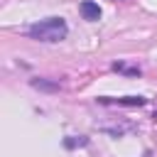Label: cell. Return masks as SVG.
Returning <instances> with one entry per match:
<instances>
[{
  "instance_id": "6da1fadb",
  "label": "cell",
  "mask_w": 157,
  "mask_h": 157,
  "mask_svg": "<svg viewBox=\"0 0 157 157\" xmlns=\"http://www.w3.org/2000/svg\"><path fill=\"white\" fill-rule=\"evenodd\" d=\"M69 34V27L61 17H47L29 27V37L37 42H61Z\"/></svg>"
},
{
  "instance_id": "7a4b0ae2",
  "label": "cell",
  "mask_w": 157,
  "mask_h": 157,
  "mask_svg": "<svg viewBox=\"0 0 157 157\" xmlns=\"http://www.w3.org/2000/svg\"><path fill=\"white\" fill-rule=\"evenodd\" d=\"M101 103H118V105H145L147 98L142 96H123V98H110V96H101Z\"/></svg>"
},
{
  "instance_id": "3957f363",
  "label": "cell",
  "mask_w": 157,
  "mask_h": 157,
  "mask_svg": "<svg viewBox=\"0 0 157 157\" xmlns=\"http://www.w3.org/2000/svg\"><path fill=\"white\" fill-rule=\"evenodd\" d=\"M78 10H81L83 20H91V22L101 20V7H98V2H93V0H81Z\"/></svg>"
},
{
  "instance_id": "277c9868",
  "label": "cell",
  "mask_w": 157,
  "mask_h": 157,
  "mask_svg": "<svg viewBox=\"0 0 157 157\" xmlns=\"http://www.w3.org/2000/svg\"><path fill=\"white\" fill-rule=\"evenodd\" d=\"M32 86L34 88H47V91H59V83H49V81H42V78H34Z\"/></svg>"
},
{
  "instance_id": "5b68a950",
  "label": "cell",
  "mask_w": 157,
  "mask_h": 157,
  "mask_svg": "<svg viewBox=\"0 0 157 157\" xmlns=\"http://www.w3.org/2000/svg\"><path fill=\"white\" fill-rule=\"evenodd\" d=\"M113 69H115V71H125V74H130V76H137V74H140V69H128V66H123V64H113Z\"/></svg>"
},
{
  "instance_id": "8992f818",
  "label": "cell",
  "mask_w": 157,
  "mask_h": 157,
  "mask_svg": "<svg viewBox=\"0 0 157 157\" xmlns=\"http://www.w3.org/2000/svg\"><path fill=\"white\" fill-rule=\"evenodd\" d=\"M64 145H66V147H76V145H86V137H78V140H66Z\"/></svg>"
},
{
  "instance_id": "52a82bcc",
  "label": "cell",
  "mask_w": 157,
  "mask_h": 157,
  "mask_svg": "<svg viewBox=\"0 0 157 157\" xmlns=\"http://www.w3.org/2000/svg\"><path fill=\"white\" fill-rule=\"evenodd\" d=\"M145 157H150V152H147V155H145Z\"/></svg>"
}]
</instances>
